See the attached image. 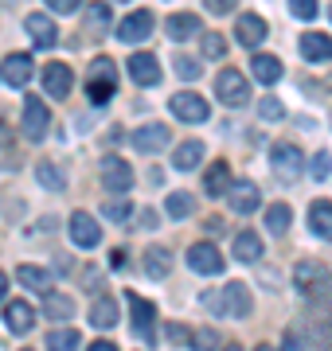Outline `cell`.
<instances>
[{"label": "cell", "instance_id": "obj_22", "mask_svg": "<svg viewBox=\"0 0 332 351\" xmlns=\"http://www.w3.org/2000/svg\"><path fill=\"white\" fill-rule=\"evenodd\" d=\"M200 160H204V145H200V141H184V145H176V152H172V168H176V172H192Z\"/></svg>", "mask_w": 332, "mask_h": 351}, {"label": "cell", "instance_id": "obj_21", "mask_svg": "<svg viewBox=\"0 0 332 351\" xmlns=\"http://www.w3.org/2000/svg\"><path fill=\"white\" fill-rule=\"evenodd\" d=\"M309 230L317 239H332V203L329 199H317L309 207Z\"/></svg>", "mask_w": 332, "mask_h": 351}, {"label": "cell", "instance_id": "obj_30", "mask_svg": "<svg viewBox=\"0 0 332 351\" xmlns=\"http://www.w3.org/2000/svg\"><path fill=\"white\" fill-rule=\"evenodd\" d=\"M47 301H43V313L51 316V320H71L75 316V301L71 297H55V293H43Z\"/></svg>", "mask_w": 332, "mask_h": 351}, {"label": "cell", "instance_id": "obj_43", "mask_svg": "<svg viewBox=\"0 0 332 351\" xmlns=\"http://www.w3.org/2000/svg\"><path fill=\"white\" fill-rule=\"evenodd\" d=\"M289 8H294L297 20H313L317 16V0H289Z\"/></svg>", "mask_w": 332, "mask_h": 351}, {"label": "cell", "instance_id": "obj_53", "mask_svg": "<svg viewBox=\"0 0 332 351\" xmlns=\"http://www.w3.org/2000/svg\"><path fill=\"white\" fill-rule=\"evenodd\" d=\"M4 141H8V125H4V121H0V145H4Z\"/></svg>", "mask_w": 332, "mask_h": 351}, {"label": "cell", "instance_id": "obj_25", "mask_svg": "<svg viewBox=\"0 0 332 351\" xmlns=\"http://www.w3.org/2000/svg\"><path fill=\"white\" fill-rule=\"evenodd\" d=\"M250 75L262 82V86H274L281 78V63L274 59V55H254V63H250Z\"/></svg>", "mask_w": 332, "mask_h": 351}, {"label": "cell", "instance_id": "obj_12", "mask_svg": "<svg viewBox=\"0 0 332 351\" xmlns=\"http://www.w3.org/2000/svg\"><path fill=\"white\" fill-rule=\"evenodd\" d=\"M0 75H4V82L16 90H24L27 82H32V75H36V66H32V59L27 55H8L4 63H0Z\"/></svg>", "mask_w": 332, "mask_h": 351}, {"label": "cell", "instance_id": "obj_11", "mask_svg": "<svg viewBox=\"0 0 332 351\" xmlns=\"http://www.w3.org/2000/svg\"><path fill=\"white\" fill-rule=\"evenodd\" d=\"M145 36H153V12H129L117 24V39L121 43H141Z\"/></svg>", "mask_w": 332, "mask_h": 351}, {"label": "cell", "instance_id": "obj_1", "mask_svg": "<svg viewBox=\"0 0 332 351\" xmlns=\"http://www.w3.org/2000/svg\"><path fill=\"white\" fill-rule=\"evenodd\" d=\"M204 308L215 316H246L250 313V297H246V285H239V281H230L223 293H207L204 297Z\"/></svg>", "mask_w": 332, "mask_h": 351}, {"label": "cell", "instance_id": "obj_31", "mask_svg": "<svg viewBox=\"0 0 332 351\" xmlns=\"http://www.w3.org/2000/svg\"><path fill=\"white\" fill-rule=\"evenodd\" d=\"M289 223H294V211H289L285 203H274V207L266 211V230H274V234H285Z\"/></svg>", "mask_w": 332, "mask_h": 351}, {"label": "cell", "instance_id": "obj_46", "mask_svg": "<svg viewBox=\"0 0 332 351\" xmlns=\"http://www.w3.org/2000/svg\"><path fill=\"white\" fill-rule=\"evenodd\" d=\"M204 4H207L215 16H227V12H235V4H239V0H204Z\"/></svg>", "mask_w": 332, "mask_h": 351}, {"label": "cell", "instance_id": "obj_13", "mask_svg": "<svg viewBox=\"0 0 332 351\" xmlns=\"http://www.w3.org/2000/svg\"><path fill=\"white\" fill-rule=\"evenodd\" d=\"M168 125H141L137 133H133V149L137 152H145V156H153V152H161V149H168Z\"/></svg>", "mask_w": 332, "mask_h": 351}, {"label": "cell", "instance_id": "obj_45", "mask_svg": "<svg viewBox=\"0 0 332 351\" xmlns=\"http://www.w3.org/2000/svg\"><path fill=\"white\" fill-rule=\"evenodd\" d=\"M156 223H161V215H156L153 207H145V211L137 215V226H141V230H156Z\"/></svg>", "mask_w": 332, "mask_h": 351}, {"label": "cell", "instance_id": "obj_32", "mask_svg": "<svg viewBox=\"0 0 332 351\" xmlns=\"http://www.w3.org/2000/svg\"><path fill=\"white\" fill-rule=\"evenodd\" d=\"M36 176H39V184H43V188H51V191H63V188H67V176L59 172L51 160L36 164Z\"/></svg>", "mask_w": 332, "mask_h": 351}, {"label": "cell", "instance_id": "obj_49", "mask_svg": "<svg viewBox=\"0 0 332 351\" xmlns=\"http://www.w3.org/2000/svg\"><path fill=\"white\" fill-rule=\"evenodd\" d=\"M204 230H207V234H223V219H207Z\"/></svg>", "mask_w": 332, "mask_h": 351}, {"label": "cell", "instance_id": "obj_38", "mask_svg": "<svg viewBox=\"0 0 332 351\" xmlns=\"http://www.w3.org/2000/svg\"><path fill=\"white\" fill-rule=\"evenodd\" d=\"M204 55H207V59H223V55H227V39L215 36V32L204 36Z\"/></svg>", "mask_w": 332, "mask_h": 351}, {"label": "cell", "instance_id": "obj_35", "mask_svg": "<svg viewBox=\"0 0 332 351\" xmlns=\"http://www.w3.org/2000/svg\"><path fill=\"white\" fill-rule=\"evenodd\" d=\"M106 219H114V223H126L129 215H133V203L126 199V195H117V199H106Z\"/></svg>", "mask_w": 332, "mask_h": 351}, {"label": "cell", "instance_id": "obj_34", "mask_svg": "<svg viewBox=\"0 0 332 351\" xmlns=\"http://www.w3.org/2000/svg\"><path fill=\"white\" fill-rule=\"evenodd\" d=\"M192 211H195V199L188 195V191H176V195H168V215H172V219H188Z\"/></svg>", "mask_w": 332, "mask_h": 351}, {"label": "cell", "instance_id": "obj_51", "mask_svg": "<svg viewBox=\"0 0 332 351\" xmlns=\"http://www.w3.org/2000/svg\"><path fill=\"white\" fill-rule=\"evenodd\" d=\"M90 351H117L114 343H106V339H98V343H90Z\"/></svg>", "mask_w": 332, "mask_h": 351}, {"label": "cell", "instance_id": "obj_47", "mask_svg": "<svg viewBox=\"0 0 332 351\" xmlns=\"http://www.w3.org/2000/svg\"><path fill=\"white\" fill-rule=\"evenodd\" d=\"M281 351H305V348H301V339H297L294 332H285V343H281Z\"/></svg>", "mask_w": 332, "mask_h": 351}, {"label": "cell", "instance_id": "obj_3", "mask_svg": "<svg viewBox=\"0 0 332 351\" xmlns=\"http://www.w3.org/2000/svg\"><path fill=\"white\" fill-rule=\"evenodd\" d=\"M215 98L223 101V106H246L250 86H246L243 71H223V75L215 78Z\"/></svg>", "mask_w": 332, "mask_h": 351}, {"label": "cell", "instance_id": "obj_28", "mask_svg": "<svg viewBox=\"0 0 332 351\" xmlns=\"http://www.w3.org/2000/svg\"><path fill=\"white\" fill-rule=\"evenodd\" d=\"M204 188H207V195H227V188H230V168L223 160H215V168H207V176H204Z\"/></svg>", "mask_w": 332, "mask_h": 351}, {"label": "cell", "instance_id": "obj_55", "mask_svg": "<svg viewBox=\"0 0 332 351\" xmlns=\"http://www.w3.org/2000/svg\"><path fill=\"white\" fill-rule=\"evenodd\" d=\"M223 351H239V348H223Z\"/></svg>", "mask_w": 332, "mask_h": 351}, {"label": "cell", "instance_id": "obj_50", "mask_svg": "<svg viewBox=\"0 0 332 351\" xmlns=\"http://www.w3.org/2000/svg\"><path fill=\"white\" fill-rule=\"evenodd\" d=\"M110 265H114V269H121V265H126V250H114V254H110Z\"/></svg>", "mask_w": 332, "mask_h": 351}, {"label": "cell", "instance_id": "obj_27", "mask_svg": "<svg viewBox=\"0 0 332 351\" xmlns=\"http://www.w3.org/2000/svg\"><path fill=\"white\" fill-rule=\"evenodd\" d=\"M16 277H20V285H24V289L51 293V274H47V269H39V265H20V269H16Z\"/></svg>", "mask_w": 332, "mask_h": 351}, {"label": "cell", "instance_id": "obj_41", "mask_svg": "<svg viewBox=\"0 0 332 351\" xmlns=\"http://www.w3.org/2000/svg\"><path fill=\"white\" fill-rule=\"evenodd\" d=\"M192 348H195V351H215V332H211V328H200V332H192Z\"/></svg>", "mask_w": 332, "mask_h": 351}, {"label": "cell", "instance_id": "obj_7", "mask_svg": "<svg viewBox=\"0 0 332 351\" xmlns=\"http://www.w3.org/2000/svg\"><path fill=\"white\" fill-rule=\"evenodd\" d=\"M126 304H129V313H133V332H137L141 339H153V324H156L153 301H145L137 293H126Z\"/></svg>", "mask_w": 332, "mask_h": 351}, {"label": "cell", "instance_id": "obj_2", "mask_svg": "<svg viewBox=\"0 0 332 351\" xmlns=\"http://www.w3.org/2000/svg\"><path fill=\"white\" fill-rule=\"evenodd\" d=\"M114 86H117V78H114V59H94V66H90V78H86V98L90 106H106V101L114 98Z\"/></svg>", "mask_w": 332, "mask_h": 351}, {"label": "cell", "instance_id": "obj_20", "mask_svg": "<svg viewBox=\"0 0 332 351\" xmlns=\"http://www.w3.org/2000/svg\"><path fill=\"white\" fill-rule=\"evenodd\" d=\"M235 36L243 39L246 47H254V43H262V39H266V20H262V16H254V12L239 16V24H235Z\"/></svg>", "mask_w": 332, "mask_h": 351}, {"label": "cell", "instance_id": "obj_40", "mask_svg": "<svg viewBox=\"0 0 332 351\" xmlns=\"http://www.w3.org/2000/svg\"><path fill=\"white\" fill-rule=\"evenodd\" d=\"M176 75L192 82V78H200V63H195L192 55H176Z\"/></svg>", "mask_w": 332, "mask_h": 351}, {"label": "cell", "instance_id": "obj_14", "mask_svg": "<svg viewBox=\"0 0 332 351\" xmlns=\"http://www.w3.org/2000/svg\"><path fill=\"white\" fill-rule=\"evenodd\" d=\"M27 36L36 39V47H55L59 43V27H55V20L47 12H32L27 16Z\"/></svg>", "mask_w": 332, "mask_h": 351}, {"label": "cell", "instance_id": "obj_48", "mask_svg": "<svg viewBox=\"0 0 332 351\" xmlns=\"http://www.w3.org/2000/svg\"><path fill=\"white\" fill-rule=\"evenodd\" d=\"M168 339H172V343H180V339H188V332H184L180 324H168Z\"/></svg>", "mask_w": 332, "mask_h": 351}, {"label": "cell", "instance_id": "obj_18", "mask_svg": "<svg viewBox=\"0 0 332 351\" xmlns=\"http://www.w3.org/2000/svg\"><path fill=\"white\" fill-rule=\"evenodd\" d=\"M301 55H305L309 63H329L332 59V36H324V32L301 36Z\"/></svg>", "mask_w": 332, "mask_h": 351}, {"label": "cell", "instance_id": "obj_10", "mask_svg": "<svg viewBox=\"0 0 332 351\" xmlns=\"http://www.w3.org/2000/svg\"><path fill=\"white\" fill-rule=\"evenodd\" d=\"M168 106H172V113H176L180 121H188V125H200V121H207V113H211L200 94H176Z\"/></svg>", "mask_w": 332, "mask_h": 351}, {"label": "cell", "instance_id": "obj_24", "mask_svg": "<svg viewBox=\"0 0 332 351\" xmlns=\"http://www.w3.org/2000/svg\"><path fill=\"white\" fill-rule=\"evenodd\" d=\"M90 324L94 328H114L117 324V301L114 297H98L90 304Z\"/></svg>", "mask_w": 332, "mask_h": 351}, {"label": "cell", "instance_id": "obj_29", "mask_svg": "<svg viewBox=\"0 0 332 351\" xmlns=\"http://www.w3.org/2000/svg\"><path fill=\"white\" fill-rule=\"evenodd\" d=\"M195 32H200V16H192V12H176L172 20H168V36L176 39H192Z\"/></svg>", "mask_w": 332, "mask_h": 351}, {"label": "cell", "instance_id": "obj_23", "mask_svg": "<svg viewBox=\"0 0 332 351\" xmlns=\"http://www.w3.org/2000/svg\"><path fill=\"white\" fill-rule=\"evenodd\" d=\"M168 269H172V254L165 246H149L145 250V274L153 277V281H161V277H168Z\"/></svg>", "mask_w": 332, "mask_h": 351}, {"label": "cell", "instance_id": "obj_17", "mask_svg": "<svg viewBox=\"0 0 332 351\" xmlns=\"http://www.w3.org/2000/svg\"><path fill=\"white\" fill-rule=\"evenodd\" d=\"M71 82H75V78H71V66L67 63L43 66V90H47L51 98H67V94H71Z\"/></svg>", "mask_w": 332, "mask_h": 351}, {"label": "cell", "instance_id": "obj_54", "mask_svg": "<svg viewBox=\"0 0 332 351\" xmlns=\"http://www.w3.org/2000/svg\"><path fill=\"white\" fill-rule=\"evenodd\" d=\"M254 351H274V348H266V343H262V348H254Z\"/></svg>", "mask_w": 332, "mask_h": 351}, {"label": "cell", "instance_id": "obj_42", "mask_svg": "<svg viewBox=\"0 0 332 351\" xmlns=\"http://www.w3.org/2000/svg\"><path fill=\"white\" fill-rule=\"evenodd\" d=\"M329 172H332V156L329 152H317L313 156V180H329Z\"/></svg>", "mask_w": 332, "mask_h": 351}, {"label": "cell", "instance_id": "obj_8", "mask_svg": "<svg viewBox=\"0 0 332 351\" xmlns=\"http://www.w3.org/2000/svg\"><path fill=\"white\" fill-rule=\"evenodd\" d=\"M188 265H192L195 274H223V254L215 250V246H211V242H195L192 250H188Z\"/></svg>", "mask_w": 332, "mask_h": 351}, {"label": "cell", "instance_id": "obj_16", "mask_svg": "<svg viewBox=\"0 0 332 351\" xmlns=\"http://www.w3.org/2000/svg\"><path fill=\"white\" fill-rule=\"evenodd\" d=\"M129 78H133L137 86H156V82H161V63H156L153 55L137 51V55L129 59Z\"/></svg>", "mask_w": 332, "mask_h": 351}, {"label": "cell", "instance_id": "obj_26", "mask_svg": "<svg viewBox=\"0 0 332 351\" xmlns=\"http://www.w3.org/2000/svg\"><path fill=\"white\" fill-rule=\"evenodd\" d=\"M235 258H239V262H258V258H262V239H258L254 230L235 234Z\"/></svg>", "mask_w": 332, "mask_h": 351}, {"label": "cell", "instance_id": "obj_15", "mask_svg": "<svg viewBox=\"0 0 332 351\" xmlns=\"http://www.w3.org/2000/svg\"><path fill=\"white\" fill-rule=\"evenodd\" d=\"M4 324H8V332L24 336V332L36 328V308H32L27 301H8L4 304Z\"/></svg>", "mask_w": 332, "mask_h": 351}, {"label": "cell", "instance_id": "obj_52", "mask_svg": "<svg viewBox=\"0 0 332 351\" xmlns=\"http://www.w3.org/2000/svg\"><path fill=\"white\" fill-rule=\"evenodd\" d=\"M4 293H8V277L0 274V301H4Z\"/></svg>", "mask_w": 332, "mask_h": 351}, {"label": "cell", "instance_id": "obj_9", "mask_svg": "<svg viewBox=\"0 0 332 351\" xmlns=\"http://www.w3.org/2000/svg\"><path fill=\"white\" fill-rule=\"evenodd\" d=\"M71 242H75V246H82V250H94V246L102 242V230H98V223H94L86 211L71 215Z\"/></svg>", "mask_w": 332, "mask_h": 351}, {"label": "cell", "instance_id": "obj_39", "mask_svg": "<svg viewBox=\"0 0 332 351\" xmlns=\"http://www.w3.org/2000/svg\"><path fill=\"white\" fill-rule=\"evenodd\" d=\"M258 113H262L266 121H281V117H285V106H281L278 98H262L258 101Z\"/></svg>", "mask_w": 332, "mask_h": 351}, {"label": "cell", "instance_id": "obj_37", "mask_svg": "<svg viewBox=\"0 0 332 351\" xmlns=\"http://www.w3.org/2000/svg\"><path fill=\"white\" fill-rule=\"evenodd\" d=\"M324 277V269H320L317 262H305V265H297V289H309L313 281H320Z\"/></svg>", "mask_w": 332, "mask_h": 351}, {"label": "cell", "instance_id": "obj_57", "mask_svg": "<svg viewBox=\"0 0 332 351\" xmlns=\"http://www.w3.org/2000/svg\"><path fill=\"white\" fill-rule=\"evenodd\" d=\"M329 16H332V8H329Z\"/></svg>", "mask_w": 332, "mask_h": 351}, {"label": "cell", "instance_id": "obj_44", "mask_svg": "<svg viewBox=\"0 0 332 351\" xmlns=\"http://www.w3.org/2000/svg\"><path fill=\"white\" fill-rule=\"evenodd\" d=\"M47 8H51V12H59V16H71V12H78V8H82V0H47Z\"/></svg>", "mask_w": 332, "mask_h": 351}, {"label": "cell", "instance_id": "obj_5", "mask_svg": "<svg viewBox=\"0 0 332 351\" xmlns=\"http://www.w3.org/2000/svg\"><path fill=\"white\" fill-rule=\"evenodd\" d=\"M270 164H274V172H281L285 180H297L301 168H305V152L297 149V145H274V149H270Z\"/></svg>", "mask_w": 332, "mask_h": 351}, {"label": "cell", "instance_id": "obj_36", "mask_svg": "<svg viewBox=\"0 0 332 351\" xmlns=\"http://www.w3.org/2000/svg\"><path fill=\"white\" fill-rule=\"evenodd\" d=\"M86 27H90V32H94V36H102L106 27H110V8H106V4H90Z\"/></svg>", "mask_w": 332, "mask_h": 351}, {"label": "cell", "instance_id": "obj_33", "mask_svg": "<svg viewBox=\"0 0 332 351\" xmlns=\"http://www.w3.org/2000/svg\"><path fill=\"white\" fill-rule=\"evenodd\" d=\"M47 351H78V332L75 328H55L47 336Z\"/></svg>", "mask_w": 332, "mask_h": 351}, {"label": "cell", "instance_id": "obj_56", "mask_svg": "<svg viewBox=\"0 0 332 351\" xmlns=\"http://www.w3.org/2000/svg\"><path fill=\"white\" fill-rule=\"evenodd\" d=\"M24 351H32V348H24Z\"/></svg>", "mask_w": 332, "mask_h": 351}, {"label": "cell", "instance_id": "obj_6", "mask_svg": "<svg viewBox=\"0 0 332 351\" xmlns=\"http://www.w3.org/2000/svg\"><path fill=\"white\" fill-rule=\"evenodd\" d=\"M102 184L114 191V195H126V191L133 188V168H129L121 156H106L102 160Z\"/></svg>", "mask_w": 332, "mask_h": 351}, {"label": "cell", "instance_id": "obj_19", "mask_svg": "<svg viewBox=\"0 0 332 351\" xmlns=\"http://www.w3.org/2000/svg\"><path fill=\"white\" fill-rule=\"evenodd\" d=\"M227 195H230V211H239V215L258 211V188L250 184V180H243V184H230Z\"/></svg>", "mask_w": 332, "mask_h": 351}, {"label": "cell", "instance_id": "obj_4", "mask_svg": "<svg viewBox=\"0 0 332 351\" xmlns=\"http://www.w3.org/2000/svg\"><path fill=\"white\" fill-rule=\"evenodd\" d=\"M47 125H51V110L43 106V98H32V94H27V101H24V137L27 141H43L47 137Z\"/></svg>", "mask_w": 332, "mask_h": 351}]
</instances>
